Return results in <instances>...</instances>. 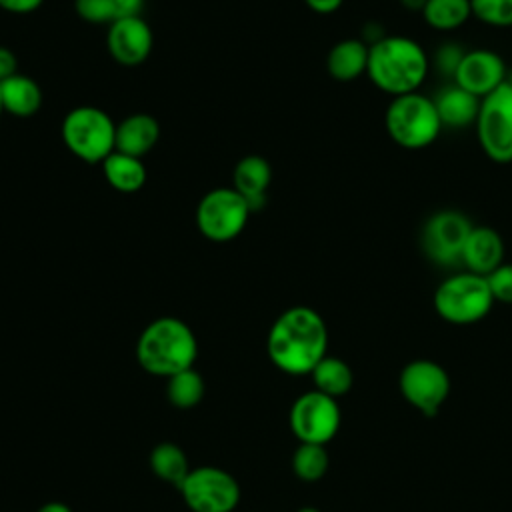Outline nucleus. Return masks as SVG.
Here are the masks:
<instances>
[{"label":"nucleus","instance_id":"obj_1","mask_svg":"<svg viewBox=\"0 0 512 512\" xmlns=\"http://www.w3.org/2000/svg\"><path fill=\"white\" fill-rule=\"evenodd\" d=\"M328 328L310 306L284 310L268 330L266 352L272 364L292 376H304L326 356Z\"/></svg>","mask_w":512,"mask_h":512},{"label":"nucleus","instance_id":"obj_2","mask_svg":"<svg viewBox=\"0 0 512 512\" xmlns=\"http://www.w3.org/2000/svg\"><path fill=\"white\" fill-rule=\"evenodd\" d=\"M428 68V54L410 36L384 34L368 48L366 74L380 92L392 98L418 92Z\"/></svg>","mask_w":512,"mask_h":512},{"label":"nucleus","instance_id":"obj_3","mask_svg":"<svg viewBox=\"0 0 512 512\" xmlns=\"http://www.w3.org/2000/svg\"><path fill=\"white\" fill-rule=\"evenodd\" d=\"M198 340L192 328L174 316L152 320L136 342L138 364L154 376L170 378L182 370L194 368Z\"/></svg>","mask_w":512,"mask_h":512},{"label":"nucleus","instance_id":"obj_4","mask_svg":"<svg viewBox=\"0 0 512 512\" xmlns=\"http://www.w3.org/2000/svg\"><path fill=\"white\" fill-rule=\"evenodd\" d=\"M384 126L390 140L406 150L430 146L444 128L434 100L420 92L394 96L384 112Z\"/></svg>","mask_w":512,"mask_h":512},{"label":"nucleus","instance_id":"obj_5","mask_svg":"<svg viewBox=\"0 0 512 512\" xmlns=\"http://www.w3.org/2000/svg\"><path fill=\"white\" fill-rule=\"evenodd\" d=\"M436 314L456 326L480 322L488 316L494 298L486 276L462 270L444 278L434 292Z\"/></svg>","mask_w":512,"mask_h":512},{"label":"nucleus","instance_id":"obj_6","mask_svg":"<svg viewBox=\"0 0 512 512\" xmlns=\"http://www.w3.org/2000/svg\"><path fill=\"white\" fill-rule=\"evenodd\" d=\"M66 148L88 164H102L116 150V122L90 104L72 108L62 120Z\"/></svg>","mask_w":512,"mask_h":512},{"label":"nucleus","instance_id":"obj_7","mask_svg":"<svg viewBox=\"0 0 512 512\" xmlns=\"http://www.w3.org/2000/svg\"><path fill=\"white\" fill-rule=\"evenodd\" d=\"M474 126L478 144L492 162H512V88L508 80L480 100Z\"/></svg>","mask_w":512,"mask_h":512},{"label":"nucleus","instance_id":"obj_8","mask_svg":"<svg viewBox=\"0 0 512 512\" xmlns=\"http://www.w3.org/2000/svg\"><path fill=\"white\" fill-rule=\"evenodd\" d=\"M250 208L232 188L222 186L206 192L196 206V228L212 242L234 240L248 224Z\"/></svg>","mask_w":512,"mask_h":512},{"label":"nucleus","instance_id":"obj_9","mask_svg":"<svg viewBox=\"0 0 512 512\" xmlns=\"http://www.w3.org/2000/svg\"><path fill=\"white\" fill-rule=\"evenodd\" d=\"M178 488L192 512H232L240 500L236 478L216 466L190 470Z\"/></svg>","mask_w":512,"mask_h":512},{"label":"nucleus","instance_id":"obj_10","mask_svg":"<svg viewBox=\"0 0 512 512\" xmlns=\"http://www.w3.org/2000/svg\"><path fill=\"white\" fill-rule=\"evenodd\" d=\"M288 420L300 442L326 444L340 428V406L336 398L310 390L294 400Z\"/></svg>","mask_w":512,"mask_h":512},{"label":"nucleus","instance_id":"obj_11","mask_svg":"<svg viewBox=\"0 0 512 512\" xmlns=\"http://www.w3.org/2000/svg\"><path fill=\"white\" fill-rule=\"evenodd\" d=\"M472 222L458 210L434 212L422 228L420 242L428 260L438 266L460 264L464 242L472 230Z\"/></svg>","mask_w":512,"mask_h":512},{"label":"nucleus","instance_id":"obj_12","mask_svg":"<svg viewBox=\"0 0 512 512\" xmlns=\"http://www.w3.org/2000/svg\"><path fill=\"white\" fill-rule=\"evenodd\" d=\"M400 392L424 416H434L450 394L448 372L432 360H412L400 372Z\"/></svg>","mask_w":512,"mask_h":512},{"label":"nucleus","instance_id":"obj_13","mask_svg":"<svg viewBox=\"0 0 512 512\" xmlns=\"http://www.w3.org/2000/svg\"><path fill=\"white\" fill-rule=\"evenodd\" d=\"M452 78L456 86L482 100L508 80L506 62L498 52L488 48L466 50Z\"/></svg>","mask_w":512,"mask_h":512},{"label":"nucleus","instance_id":"obj_14","mask_svg":"<svg viewBox=\"0 0 512 512\" xmlns=\"http://www.w3.org/2000/svg\"><path fill=\"white\" fill-rule=\"evenodd\" d=\"M106 46L118 64L138 66L150 56L154 34L142 16L116 18L112 24H108Z\"/></svg>","mask_w":512,"mask_h":512},{"label":"nucleus","instance_id":"obj_15","mask_svg":"<svg viewBox=\"0 0 512 512\" xmlns=\"http://www.w3.org/2000/svg\"><path fill=\"white\" fill-rule=\"evenodd\" d=\"M504 262V240L490 226H472L460 256V264L474 274L488 276Z\"/></svg>","mask_w":512,"mask_h":512},{"label":"nucleus","instance_id":"obj_16","mask_svg":"<svg viewBox=\"0 0 512 512\" xmlns=\"http://www.w3.org/2000/svg\"><path fill=\"white\" fill-rule=\"evenodd\" d=\"M272 182V168L264 156L248 154L232 170V188L246 200L250 212L264 208Z\"/></svg>","mask_w":512,"mask_h":512},{"label":"nucleus","instance_id":"obj_17","mask_svg":"<svg viewBox=\"0 0 512 512\" xmlns=\"http://www.w3.org/2000/svg\"><path fill=\"white\" fill-rule=\"evenodd\" d=\"M160 138L158 120L146 112L126 116L116 124V150L142 158L146 156Z\"/></svg>","mask_w":512,"mask_h":512},{"label":"nucleus","instance_id":"obj_18","mask_svg":"<svg viewBox=\"0 0 512 512\" xmlns=\"http://www.w3.org/2000/svg\"><path fill=\"white\" fill-rule=\"evenodd\" d=\"M368 44L362 38H344L336 42L326 56V70L338 82H350L366 74Z\"/></svg>","mask_w":512,"mask_h":512},{"label":"nucleus","instance_id":"obj_19","mask_svg":"<svg viewBox=\"0 0 512 512\" xmlns=\"http://www.w3.org/2000/svg\"><path fill=\"white\" fill-rule=\"evenodd\" d=\"M438 116L442 126L448 128H464L470 124H476L478 110H480V98L466 92L464 88L452 84L446 86L436 98H434Z\"/></svg>","mask_w":512,"mask_h":512},{"label":"nucleus","instance_id":"obj_20","mask_svg":"<svg viewBox=\"0 0 512 512\" xmlns=\"http://www.w3.org/2000/svg\"><path fill=\"white\" fill-rule=\"evenodd\" d=\"M0 96L4 112L18 118L34 116L42 106V88L24 74H14L0 82Z\"/></svg>","mask_w":512,"mask_h":512},{"label":"nucleus","instance_id":"obj_21","mask_svg":"<svg viewBox=\"0 0 512 512\" xmlns=\"http://www.w3.org/2000/svg\"><path fill=\"white\" fill-rule=\"evenodd\" d=\"M102 172L106 182L124 194H132L140 190L146 182V168L142 158L124 154L114 150L104 162H102Z\"/></svg>","mask_w":512,"mask_h":512},{"label":"nucleus","instance_id":"obj_22","mask_svg":"<svg viewBox=\"0 0 512 512\" xmlns=\"http://www.w3.org/2000/svg\"><path fill=\"white\" fill-rule=\"evenodd\" d=\"M420 14L432 30L452 32L472 18V6L470 0H426Z\"/></svg>","mask_w":512,"mask_h":512},{"label":"nucleus","instance_id":"obj_23","mask_svg":"<svg viewBox=\"0 0 512 512\" xmlns=\"http://www.w3.org/2000/svg\"><path fill=\"white\" fill-rule=\"evenodd\" d=\"M312 380H314V390L328 394L332 398H338L342 394H346L352 388L354 382V374L350 370V366L334 356H324L314 370L310 372Z\"/></svg>","mask_w":512,"mask_h":512},{"label":"nucleus","instance_id":"obj_24","mask_svg":"<svg viewBox=\"0 0 512 512\" xmlns=\"http://www.w3.org/2000/svg\"><path fill=\"white\" fill-rule=\"evenodd\" d=\"M150 468L160 480L170 482L174 486H180L190 472L188 456L174 442H160L158 446L152 448Z\"/></svg>","mask_w":512,"mask_h":512},{"label":"nucleus","instance_id":"obj_25","mask_svg":"<svg viewBox=\"0 0 512 512\" xmlns=\"http://www.w3.org/2000/svg\"><path fill=\"white\" fill-rule=\"evenodd\" d=\"M166 396L176 408H194L204 396V378L194 368L182 370L168 378Z\"/></svg>","mask_w":512,"mask_h":512},{"label":"nucleus","instance_id":"obj_26","mask_svg":"<svg viewBox=\"0 0 512 512\" xmlns=\"http://www.w3.org/2000/svg\"><path fill=\"white\" fill-rule=\"evenodd\" d=\"M330 458L324 448V444H310L300 442L292 456V468L294 474L304 482H316L320 480L328 470Z\"/></svg>","mask_w":512,"mask_h":512},{"label":"nucleus","instance_id":"obj_27","mask_svg":"<svg viewBox=\"0 0 512 512\" xmlns=\"http://www.w3.org/2000/svg\"><path fill=\"white\" fill-rule=\"evenodd\" d=\"M472 18L492 28H512V0H470Z\"/></svg>","mask_w":512,"mask_h":512},{"label":"nucleus","instance_id":"obj_28","mask_svg":"<svg viewBox=\"0 0 512 512\" xmlns=\"http://www.w3.org/2000/svg\"><path fill=\"white\" fill-rule=\"evenodd\" d=\"M74 10L90 24H112L116 20L114 0H74Z\"/></svg>","mask_w":512,"mask_h":512},{"label":"nucleus","instance_id":"obj_29","mask_svg":"<svg viewBox=\"0 0 512 512\" xmlns=\"http://www.w3.org/2000/svg\"><path fill=\"white\" fill-rule=\"evenodd\" d=\"M486 280L494 302L512 304V262H502L486 276Z\"/></svg>","mask_w":512,"mask_h":512},{"label":"nucleus","instance_id":"obj_30","mask_svg":"<svg viewBox=\"0 0 512 512\" xmlns=\"http://www.w3.org/2000/svg\"><path fill=\"white\" fill-rule=\"evenodd\" d=\"M464 52H466V50H462V48L456 46V44H444V46H440V48L436 50L434 64H436V68H438L442 74L454 76V72H456V68H458V64H460Z\"/></svg>","mask_w":512,"mask_h":512},{"label":"nucleus","instance_id":"obj_31","mask_svg":"<svg viewBox=\"0 0 512 512\" xmlns=\"http://www.w3.org/2000/svg\"><path fill=\"white\" fill-rule=\"evenodd\" d=\"M44 0H0V8L10 14H30L42 6Z\"/></svg>","mask_w":512,"mask_h":512},{"label":"nucleus","instance_id":"obj_32","mask_svg":"<svg viewBox=\"0 0 512 512\" xmlns=\"http://www.w3.org/2000/svg\"><path fill=\"white\" fill-rule=\"evenodd\" d=\"M16 70H18V60H16L14 52L6 46H0V82L18 74Z\"/></svg>","mask_w":512,"mask_h":512},{"label":"nucleus","instance_id":"obj_33","mask_svg":"<svg viewBox=\"0 0 512 512\" xmlns=\"http://www.w3.org/2000/svg\"><path fill=\"white\" fill-rule=\"evenodd\" d=\"M114 8H116V18L140 16L144 8V0H114Z\"/></svg>","mask_w":512,"mask_h":512},{"label":"nucleus","instance_id":"obj_34","mask_svg":"<svg viewBox=\"0 0 512 512\" xmlns=\"http://www.w3.org/2000/svg\"><path fill=\"white\" fill-rule=\"evenodd\" d=\"M342 2H344V0H304V4H306L312 12L322 14V16L334 14L336 10H340Z\"/></svg>","mask_w":512,"mask_h":512},{"label":"nucleus","instance_id":"obj_35","mask_svg":"<svg viewBox=\"0 0 512 512\" xmlns=\"http://www.w3.org/2000/svg\"><path fill=\"white\" fill-rule=\"evenodd\" d=\"M38 512H72V508L66 506L64 502H46L44 506L38 508Z\"/></svg>","mask_w":512,"mask_h":512},{"label":"nucleus","instance_id":"obj_36","mask_svg":"<svg viewBox=\"0 0 512 512\" xmlns=\"http://www.w3.org/2000/svg\"><path fill=\"white\" fill-rule=\"evenodd\" d=\"M400 4L410 12H422L426 0H400Z\"/></svg>","mask_w":512,"mask_h":512},{"label":"nucleus","instance_id":"obj_37","mask_svg":"<svg viewBox=\"0 0 512 512\" xmlns=\"http://www.w3.org/2000/svg\"><path fill=\"white\" fill-rule=\"evenodd\" d=\"M296 512H320V510L314 508V506H304V508H300V510H296Z\"/></svg>","mask_w":512,"mask_h":512},{"label":"nucleus","instance_id":"obj_38","mask_svg":"<svg viewBox=\"0 0 512 512\" xmlns=\"http://www.w3.org/2000/svg\"><path fill=\"white\" fill-rule=\"evenodd\" d=\"M2 112H4V106H2V96H0V116H2Z\"/></svg>","mask_w":512,"mask_h":512},{"label":"nucleus","instance_id":"obj_39","mask_svg":"<svg viewBox=\"0 0 512 512\" xmlns=\"http://www.w3.org/2000/svg\"><path fill=\"white\" fill-rule=\"evenodd\" d=\"M508 84H510V88H512V76H510V78H508Z\"/></svg>","mask_w":512,"mask_h":512}]
</instances>
